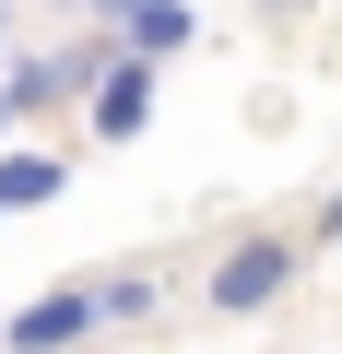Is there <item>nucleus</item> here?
<instances>
[{
	"label": "nucleus",
	"instance_id": "nucleus-1",
	"mask_svg": "<svg viewBox=\"0 0 342 354\" xmlns=\"http://www.w3.org/2000/svg\"><path fill=\"white\" fill-rule=\"evenodd\" d=\"M295 283V236H236L225 260H213V319H248V307H272Z\"/></svg>",
	"mask_w": 342,
	"mask_h": 354
},
{
	"label": "nucleus",
	"instance_id": "nucleus-2",
	"mask_svg": "<svg viewBox=\"0 0 342 354\" xmlns=\"http://www.w3.org/2000/svg\"><path fill=\"white\" fill-rule=\"evenodd\" d=\"M83 330H106V283H59V295H36L12 330H0V354H71Z\"/></svg>",
	"mask_w": 342,
	"mask_h": 354
},
{
	"label": "nucleus",
	"instance_id": "nucleus-3",
	"mask_svg": "<svg viewBox=\"0 0 342 354\" xmlns=\"http://www.w3.org/2000/svg\"><path fill=\"white\" fill-rule=\"evenodd\" d=\"M83 95H95V130H106V142H130V130L153 118V59H130V48H118V59H106Z\"/></svg>",
	"mask_w": 342,
	"mask_h": 354
},
{
	"label": "nucleus",
	"instance_id": "nucleus-4",
	"mask_svg": "<svg viewBox=\"0 0 342 354\" xmlns=\"http://www.w3.org/2000/svg\"><path fill=\"white\" fill-rule=\"evenodd\" d=\"M106 12H118V48L130 59H178L201 24H189V0H106Z\"/></svg>",
	"mask_w": 342,
	"mask_h": 354
},
{
	"label": "nucleus",
	"instance_id": "nucleus-5",
	"mask_svg": "<svg viewBox=\"0 0 342 354\" xmlns=\"http://www.w3.org/2000/svg\"><path fill=\"white\" fill-rule=\"evenodd\" d=\"M36 201H59V165L48 153H12V165H0V213H36Z\"/></svg>",
	"mask_w": 342,
	"mask_h": 354
},
{
	"label": "nucleus",
	"instance_id": "nucleus-6",
	"mask_svg": "<svg viewBox=\"0 0 342 354\" xmlns=\"http://www.w3.org/2000/svg\"><path fill=\"white\" fill-rule=\"evenodd\" d=\"M319 248H342V189H330V201H319Z\"/></svg>",
	"mask_w": 342,
	"mask_h": 354
},
{
	"label": "nucleus",
	"instance_id": "nucleus-7",
	"mask_svg": "<svg viewBox=\"0 0 342 354\" xmlns=\"http://www.w3.org/2000/svg\"><path fill=\"white\" fill-rule=\"evenodd\" d=\"M83 12H106V0H83Z\"/></svg>",
	"mask_w": 342,
	"mask_h": 354
},
{
	"label": "nucleus",
	"instance_id": "nucleus-8",
	"mask_svg": "<svg viewBox=\"0 0 342 354\" xmlns=\"http://www.w3.org/2000/svg\"><path fill=\"white\" fill-rule=\"evenodd\" d=\"M0 36H12V24H0Z\"/></svg>",
	"mask_w": 342,
	"mask_h": 354
}]
</instances>
